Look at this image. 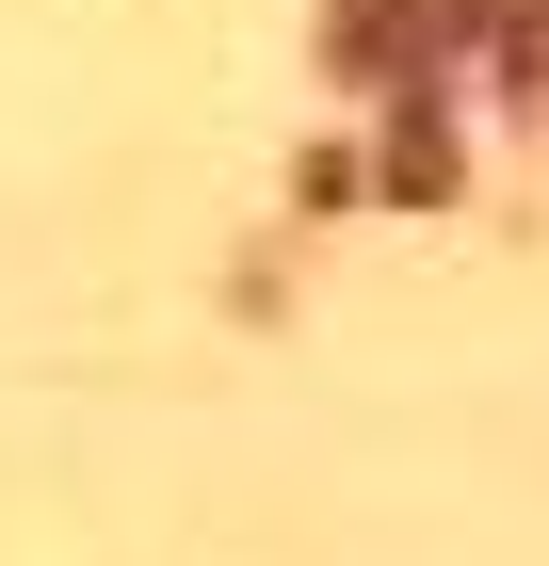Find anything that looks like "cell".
Returning <instances> with one entry per match:
<instances>
[{
    "label": "cell",
    "instance_id": "6da1fadb",
    "mask_svg": "<svg viewBox=\"0 0 549 566\" xmlns=\"http://www.w3.org/2000/svg\"><path fill=\"white\" fill-rule=\"evenodd\" d=\"M468 17H485V0H339V65H356V82H388L404 49H453Z\"/></svg>",
    "mask_w": 549,
    "mask_h": 566
}]
</instances>
